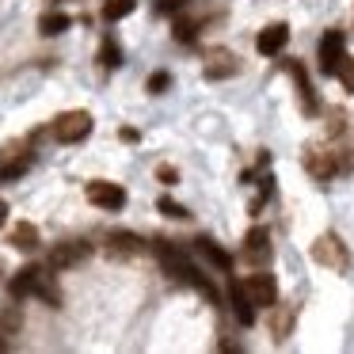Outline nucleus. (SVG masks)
Instances as JSON below:
<instances>
[{"label":"nucleus","mask_w":354,"mask_h":354,"mask_svg":"<svg viewBox=\"0 0 354 354\" xmlns=\"http://www.w3.org/2000/svg\"><path fill=\"white\" fill-rule=\"evenodd\" d=\"M88 255H92V244H84V240H73V244H57L54 252H50V267L54 270H65V267H77V263H84Z\"/></svg>","instance_id":"423d86ee"},{"label":"nucleus","mask_w":354,"mask_h":354,"mask_svg":"<svg viewBox=\"0 0 354 354\" xmlns=\"http://www.w3.org/2000/svg\"><path fill=\"white\" fill-rule=\"evenodd\" d=\"M335 73H339V77H343V84H346V88H351V92H354V69H351V65H346V57H343V65H339Z\"/></svg>","instance_id":"4be33fe9"},{"label":"nucleus","mask_w":354,"mask_h":354,"mask_svg":"<svg viewBox=\"0 0 354 354\" xmlns=\"http://www.w3.org/2000/svg\"><path fill=\"white\" fill-rule=\"evenodd\" d=\"M103 65H111V69L118 65V46H115V42H107V46H103Z\"/></svg>","instance_id":"412c9836"},{"label":"nucleus","mask_w":354,"mask_h":354,"mask_svg":"<svg viewBox=\"0 0 354 354\" xmlns=\"http://www.w3.org/2000/svg\"><path fill=\"white\" fill-rule=\"evenodd\" d=\"M176 35H179V42H191L194 39V24H179Z\"/></svg>","instance_id":"5701e85b"},{"label":"nucleus","mask_w":354,"mask_h":354,"mask_svg":"<svg viewBox=\"0 0 354 354\" xmlns=\"http://www.w3.org/2000/svg\"><path fill=\"white\" fill-rule=\"evenodd\" d=\"M156 259H160V267L168 270L171 278H179V282H191V286H198L202 293H214V286L206 282V278L198 274V270L191 267V259H187L183 252H179V248H171V244H156Z\"/></svg>","instance_id":"f257e3e1"},{"label":"nucleus","mask_w":354,"mask_h":354,"mask_svg":"<svg viewBox=\"0 0 354 354\" xmlns=\"http://www.w3.org/2000/svg\"><path fill=\"white\" fill-rule=\"evenodd\" d=\"M138 0H103V19H126Z\"/></svg>","instance_id":"4468645a"},{"label":"nucleus","mask_w":354,"mask_h":354,"mask_svg":"<svg viewBox=\"0 0 354 354\" xmlns=\"http://www.w3.org/2000/svg\"><path fill=\"white\" fill-rule=\"evenodd\" d=\"M198 252H202V255H206V259H209V263H214V267H217V270H232V255H229V252H225V248H217V244H214V240H198Z\"/></svg>","instance_id":"f8f14e48"},{"label":"nucleus","mask_w":354,"mask_h":354,"mask_svg":"<svg viewBox=\"0 0 354 354\" xmlns=\"http://www.w3.org/2000/svg\"><path fill=\"white\" fill-rule=\"evenodd\" d=\"M69 24L73 19L69 16H62V12H50V16H42V35H62V31H69Z\"/></svg>","instance_id":"2eb2a0df"},{"label":"nucleus","mask_w":354,"mask_h":354,"mask_svg":"<svg viewBox=\"0 0 354 354\" xmlns=\"http://www.w3.org/2000/svg\"><path fill=\"white\" fill-rule=\"evenodd\" d=\"M4 221H8V202H0V229H4Z\"/></svg>","instance_id":"a878e982"},{"label":"nucleus","mask_w":354,"mask_h":354,"mask_svg":"<svg viewBox=\"0 0 354 354\" xmlns=\"http://www.w3.org/2000/svg\"><path fill=\"white\" fill-rule=\"evenodd\" d=\"M244 244H248V255H252V259H259V255H267V232H263V229H252Z\"/></svg>","instance_id":"f3484780"},{"label":"nucleus","mask_w":354,"mask_h":354,"mask_svg":"<svg viewBox=\"0 0 354 354\" xmlns=\"http://www.w3.org/2000/svg\"><path fill=\"white\" fill-rule=\"evenodd\" d=\"M290 73L297 77V84H301V100H305V111H316V100H313V88H308V77H305V69H301L297 62L290 65Z\"/></svg>","instance_id":"dca6fc26"},{"label":"nucleus","mask_w":354,"mask_h":354,"mask_svg":"<svg viewBox=\"0 0 354 354\" xmlns=\"http://www.w3.org/2000/svg\"><path fill=\"white\" fill-rule=\"evenodd\" d=\"M156 209H160L164 217H187V209L179 206V202H171V198H160V202H156Z\"/></svg>","instance_id":"6ab92c4d"},{"label":"nucleus","mask_w":354,"mask_h":354,"mask_svg":"<svg viewBox=\"0 0 354 354\" xmlns=\"http://www.w3.org/2000/svg\"><path fill=\"white\" fill-rule=\"evenodd\" d=\"M88 133H92V115H88V111H65L54 122V138L65 141V145H77Z\"/></svg>","instance_id":"7ed1b4c3"},{"label":"nucleus","mask_w":354,"mask_h":354,"mask_svg":"<svg viewBox=\"0 0 354 354\" xmlns=\"http://www.w3.org/2000/svg\"><path fill=\"white\" fill-rule=\"evenodd\" d=\"M286 39H290V27H286V24H270L267 31H259L255 46H259V54H278V50L286 46Z\"/></svg>","instance_id":"6e6552de"},{"label":"nucleus","mask_w":354,"mask_h":354,"mask_svg":"<svg viewBox=\"0 0 354 354\" xmlns=\"http://www.w3.org/2000/svg\"><path fill=\"white\" fill-rule=\"evenodd\" d=\"M88 202L100 209H122L126 206V191L118 183H88Z\"/></svg>","instance_id":"39448f33"},{"label":"nucleus","mask_w":354,"mask_h":354,"mask_svg":"<svg viewBox=\"0 0 354 354\" xmlns=\"http://www.w3.org/2000/svg\"><path fill=\"white\" fill-rule=\"evenodd\" d=\"M179 4H183V0H160V12H176Z\"/></svg>","instance_id":"393cba45"},{"label":"nucleus","mask_w":354,"mask_h":354,"mask_svg":"<svg viewBox=\"0 0 354 354\" xmlns=\"http://www.w3.org/2000/svg\"><path fill=\"white\" fill-rule=\"evenodd\" d=\"M229 297H232V308H236V316H240V324H255V305L248 301V293H244V286L240 282H232V290H229Z\"/></svg>","instance_id":"9d476101"},{"label":"nucleus","mask_w":354,"mask_h":354,"mask_svg":"<svg viewBox=\"0 0 354 354\" xmlns=\"http://www.w3.org/2000/svg\"><path fill=\"white\" fill-rule=\"evenodd\" d=\"M12 244H16L19 252H35V248H39V229H35L31 221H19L16 229H12Z\"/></svg>","instance_id":"9b49d317"},{"label":"nucleus","mask_w":354,"mask_h":354,"mask_svg":"<svg viewBox=\"0 0 354 354\" xmlns=\"http://www.w3.org/2000/svg\"><path fill=\"white\" fill-rule=\"evenodd\" d=\"M4 346H8V343H4V339H0V351H4Z\"/></svg>","instance_id":"bb28decb"},{"label":"nucleus","mask_w":354,"mask_h":354,"mask_svg":"<svg viewBox=\"0 0 354 354\" xmlns=\"http://www.w3.org/2000/svg\"><path fill=\"white\" fill-rule=\"evenodd\" d=\"M313 259L320 267H331V270H346L351 267V255H346V244L335 236V232H324L320 240L313 244Z\"/></svg>","instance_id":"f03ea898"},{"label":"nucleus","mask_w":354,"mask_h":354,"mask_svg":"<svg viewBox=\"0 0 354 354\" xmlns=\"http://www.w3.org/2000/svg\"><path fill=\"white\" fill-rule=\"evenodd\" d=\"M39 282H42V270L39 267H27V270H19V274L12 278V293H16V297H27V293L39 290Z\"/></svg>","instance_id":"1a4fd4ad"},{"label":"nucleus","mask_w":354,"mask_h":354,"mask_svg":"<svg viewBox=\"0 0 354 354\" xmlns=\"http://www.w3.org/2000/svg\"><path fill=\"white\" fill-rule=\"evenodd\" d=\"M27 168H31V160L24 156V160H12V164H4V168H0V176H4V179H16V176H24Z\"/></svg>","instance_id":"a211bd4d"},{"label":"nucleus","mask_w":354,"mask_h":354,"mask_svg":"<svg viewBox=\"0 0 354 354\" xmlns=\"http://www.w3.org/2000/svg\"><path fill=\"white\" fill-rule=\"evenodd\" d=\"M240 286H244V293H248V301H252V305L270 308L278 301V286H274V278H270V274H252L248 282H240Z\"/></svg>","instance_id":"20e7f679"},{"label":"nucleus","mask_w":354,"mask_h":354,"mask_svg":"<svg viewBox=\"0 0 354 354\" xmlns=\"http://www.w3.org/2000/svg\"><path fill=\"white\" fill-rule=\"evenodd\" d=\"M156 176H160L164 183H176V179H179V176H176V168H168V164H164V168H156Z\"/></svg>","instance_id":"b1692460"},{"label":"nucleus","mask_w":354,"mask_h":354,"mask_svg":"<svg viewBox=\"0 0 354 354\" xmlns=\"http://www.w3.org/2000/svg\"><path fill=\"white\" fill-rule=\"evenodd\" d=\"M107 244H111V252H115V255H133L141 248V240L133 236V232L118 229V232H111V236H107Z\"/></svg>","instance_id":"ddd939ff"},{"label":"nucleus","mask_w":354,"mask_h":354,"mask_svg":"<svg viewBox=\"0 0 354 354\" xmlns=\"http://www.w3.org/2000/svg\"><path fill=\"white\" fill-rule=\"evenodd\" d=\"M164 88H168V73H153V77H149V92L160 95Z\"/></svg>","instance_id":"aec40b11"},{"label":"nucleus","mask_w":354,"mask_h":354,"mask_svg":"<svg viewBox=\"0 0 354 354\" xmlns=\"http://www.w3.org/2000/svg\"><path fill=\"white\" fill-rule=\"evenodd\" d=\"M343 35H335V31H328L320 39V73L324 77H335V69L343 65Z\"/></svg>","instance_id":"0eeeda50"}]
</instances>
